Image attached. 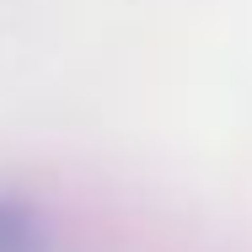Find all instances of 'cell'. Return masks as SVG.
Wrapping results in <instances>:
<instances>
[{
  "label": "cell",
  "mask_w": 252,
  "mask_h": 252,
  "mask_svg": "<svg viewBox=\"0 0 252 252\" xmlns=\"http://www.w3.org/2000/svg\"><path fill=\"white\" fill-rule=\"evenodd\" d=\"M0 252H49V236L32 209L0 199Z\"/></svg>",
  "instance_id": "1"
}]
</instances>
